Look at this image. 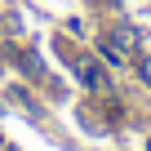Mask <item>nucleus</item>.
<instances>
[{
	"mask_svg": "<svg viewBox=\"0 0 151 151\" xmlns=\"http://www.w3.org/2000/svg\"><path fill=\"white\" fill-rule=\"evenodd\" d=\"M142 80H147V85H151V58H147V62H142Z\"/></svg>",
	"mask_w": 151,
	"mask_h": 151,
	"instance_id": "nucleus-1",
	"label": "nucleus"
}]
</instances>
